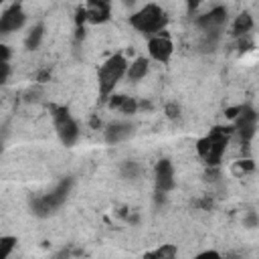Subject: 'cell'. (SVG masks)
<instances>
[{"label": "cell", "mask_w": 259, "mask_h": 259, "mask_svg": "<svg viewBox=\"0 0 259 259\" xmlns=\"http://www.w3.org/2000/svg\"><path fill=\"white\" fill-rule=\"evenodd\" d=\"M130 26L146 36L158 34V32L166 30V26H168V12L160 4L148 2L130 16Z\"/></svg>", "instance_id": "obj_1"}, {"label": "cell", "mask_w": 259, "mask_h": 259, "mask_svg": "<svg viewBox=\"0 0 259 259\" xmlns=\"http://www.w3.org/2000/svg\"><path fill=\"white\" fill-rule=\"evenodd\" d=\"M127 63L130 61L121 53H113L109 59L103 61V65L97 71V91L101 95V101H107V97L115 91L119 81L125 77Z\"/></svg>", "instance_id": "obj_2"}, {"label": "cell", "mask_w": 259, "mask_h": 259, "mask_svg": "<svg viewBox=\"0 0 259 259\" xmlns=\"http://www.w3.org/2000/svg\"><path fill=\"white\" fill-rule=\"evenodd\" d=\"M227 144H229V132H225L223 127H214L210 134L198 140L196 150L206 166H219L227 150Z\"/></svg>", "instance_id": "obj_3"}, {"label": "cell", "mask_w": 259, "mask_h": 259, "mask_svg": "<svg viewBox=\"0 0 259 259\" xmlns=\"http://www.w3.org/2000/svg\"><path fill=\"white\" fill-rule=\"evenodd\" d=\"M71 186H73V180L71 178H65V180L57 182L49 192H45V194H40V196H36L32 200V212L38 214V217L53 214L67 200V196L71 192Z\"/></svg>", "instance_id": "obj_4"}, {"label": "cell", "mask_w": 259, "mask_h": 259, "mask_svg": "<svg viewBox=\"0 0 259 259\" xmlns=\"http://www.w3.org/2000/svg\"><path fill=\"white\" fill-rule=\"evenodd\" d=\"M53 125H55L57 138L61 140L63 146L71 148L79 142V138H81L79 123L67 107H53Z\"/></svg>", "instance_id": "obj_5"}, {"label": "cell", "mask_w": 259, "mask_h": 259, "mask_svg": "<svg viewBox=\"0 0 259 259\" xmlns=\"http://www.w3.org/2000/svg\"><path fill=\"white\" fill-rule=\"evenodd\" d=\"M146 49H148V59L156 61V63H168L172 59V55H174V42L166 34V30L148 36Z\"/></svg>", "instance_id": "obj_6"}, {"label": "cell", "mask_w": 259, "mask_h": 259, "mask_svg": "<svg viewBox=\"0 0 259 259\" xmlns=\"http://www.w3.org/2000/svg\"><path fill=\"white\" fill-rule=\"evenodd\" d=\"M24 24H26V12L20 2H14L8 8H4L0 14V36L20 30Z\"/></svg>", "instance_id": "obj_7"}, {"label": "cell", "mask_w": 259, "mask_h": 259, "mask_svg": "<svg viewBox=\"0 0 259 259\" xmlns=\"http://www.w3.org/2000/svg\"><path fill=\"white\" fill-rule=\"evenodd\" d=\"M154 186L158 194H168L176 186V170L168 158H162L154 166Z\"/></svg>", "instance_id": "obj_8"}, {"label": "cell", "mask_w": 259, "mask_h": 259, "mask_svg": "<svg viewBox=\"0 0 259 259\" xmlns=\"http://www.w3.org/2000/svg\"><path fill=\"white\" fill-rule=\"evenodd\" d=\"M227 16H229V12H227L225 6H214V8H210L208 12H204L202 16H198L196 24H198V28L204 30L206 34H217V32L227 24Z\"/></svg>", "instance_id": "obj_9"}, {"label": "cell", "mask_w": 259, "mask_h": 259, "mask_svg": "<svg viewBox=\"0 0 259 259\" xmlns=\"http://www.w3.org/2000/svg\"><path fill=\"white\" fill-rule=\"evenodd\" d=\"M235 130L243 142H249L257 130V113L253 107H241L235 117Z\"/></svg>", "instance_id": "obj_10"}, {"label": "cell", "mask_w": 259, "mask_h": 259, "mask_svg": "<svg viewBox=\"0 0 259 259\" xmlns=\"http://www.w3.org/2000/svg\"><path fill=\"white\" fill-rule=\"evenodd\" d=\"M83 10H85V22L103 24L111 16V0H87Z\"/></svg>", "instance_id": "obj_11"}, {"label": "cell", "mask_w": 259, "mask_h": 259, "mask_svg": "<svg viewBox=\"0 0 259 259\" xmlns=\"http://www.w3.org/2000/svg\"><path fill=\"white\" fill-rule=\"evenodd\" d=\"M134 136V125L130 121H111L103 130V140L107 144H121Z\"/></svg>", "instance_id": "obj_12"}, {"label": "cell", "mask_w": 259, "mask_h": 259, "mask_svg": "<svg viewBox=\"0 0 259 259\" xmlns=\"http://www.w3.org/2000/svg\"><path fill=\"white\" fill-rule=\"evenodd\" d=\"M148 73H150V59H148V57H136V59H132V61L127 63L125 77H127L130 81L136 83V81L144 79Z\"/></svg>", "instance_id": "obj_13"}, {"label": "cell", "mask_w": 259, "mask_h": 259, "mask_svg": "<svg viewBox=\"0 0 259 259\" xmlns=\"http://www.w3.org/2000/svg\"><path fill=\"white\" fill-rule=\"evenodd\" d=\"M42 38H45V24L38 22V24H34V26L26 32V36H24V47H26L28 51H36V49L40 47Z\"/></svg>", "instance_id": "obj_14"}, {"label": "cell", "mask_w": 259, "mask_h": 259, "mask_svg": "<svg viewBox=\"0 0 259 259\" xmlns=\"http://www.w3.org/2000/svg\"><path fill=\"white\" fill-rule=\"evenodd\" d=\"M251 28H253V18H251L249 12L239 14V16L235 18V22H233V32H235V34H247Z\"/></svg>", "instance_id": "obj_15"}, {"label": "cell", "mask_w": 259, "mask_h": 259, "mask_svg": "<svg viewBox=\"0 0 259 259\" xmlns=\"http://www.w3.org/2000/svg\"><path fill=\"white\" fill-rule=\"evenodd\" d=\"M178 255V249L172 245V243H164L162 247L154 249V251H148L146 257H156V259H172Z\"/></svg>", "instance_id": "obj_16"}, {"label": "cell", "mask_w": 259, "mask_h": 259, "mask_svg": "<svg viewBox=\"0 0 259 259\" xmlns=\"http://www.w3.org/2000/svg\"><path fill=\"white\" fill-rule=\"evenodd\" d=\"M16 243H18L16 237H12V235H0V259L8 257L14 251Z\"/></svg>", "instance_id": "obj_17"}, {"label": "cell", "mask_w": 259, "mask_h": 259, "mask_svg": "<svg viewBox=\"0 0 259 259\" xmlns=\"http://www.w3.org/2000/svg\"><path fill=\"white\" fill-rule=\"evenodd\" d=\"M10 57H12L10 47H8V45H4V42H0V63H8V61H10Z\"/></svg>", "instance_id": "obj_18"}, {"label": "cell", "mask_w": 259, "mask_h": 259, "mask_svg": "<svg viewBox=\"0 0 259 259\" xmlns=\"http://www.w3.org/2000/svg\"><path fill=\"white\" fill-rule=\"evenodd\" d=\"M8 75H10V67H8V63H0V85L6 83Z\"/></svg>", "instance_id": "obj_19"}, {"label": "cell", "mask_w": 259, "mask_h": 259, "mask_svg": "<svg viewBox=\"0 0 259 259\" xmlns=\"http://www.w3.org/2000/svg\"><path fill=\"white\" fill-rule=\"evenodd\" d=\"M178 113H180V107H172V105L168 107V115H170V117H176Z\"/></svg>", "instance_id": "obj_20"}, {"label": "cell", "mask_w": 259, "mask_h": 259, "mask_svg": "<svg viewBox=\"0 0 259 259\" xmlns=\"http://www.w3.org/2000/svg\"><path fill=\"white\" fill-rule=\"evenodd\" d=\"M200 4V0H188V10H192V8H196Z\"/></svg>", "instance_id": "obj_21"}, {"label": "cell", "mask_w": 259, "mask_h": 259, "mask_svg": "<svg viewBox=\"0 0 259 259\" xmlns=\"http://www.w3.org/2000/svg\"><path fill=\"white\" fill-rule=\"evenodd\" d=\"M119 2H121V4H125V6H132V4H136L138 0H119Z\"/></svg>", "instance_id": "obj_22"}, {"label": "cell", "mask_w": 259, "mask_h": 259, "mask_svg": "<svg viewBox=\"0 0 259 259\" xmlns=\"http://www.w3.org/2000/svg\"><path fill=\"white\" fill-rule=\"evenodd\" d=\"M2 154H4V140H2V136H0V158H2Z\"/></svg>", "instance_id": "obj_23"}, {"label": "cell", "mask_w": 259, "mask_h": 259, "mask_svg": "<svg viewBox=\"0 0 259 259\" xmlns=\"http://www.w3.org/2000/svg\"><path fill=\"white\" fill-rule=\"evenodd\" d=\"M2 4H4V0H0V6H2Z\"/></svg>", "instance_id": "obj_24"}]
</instances>
